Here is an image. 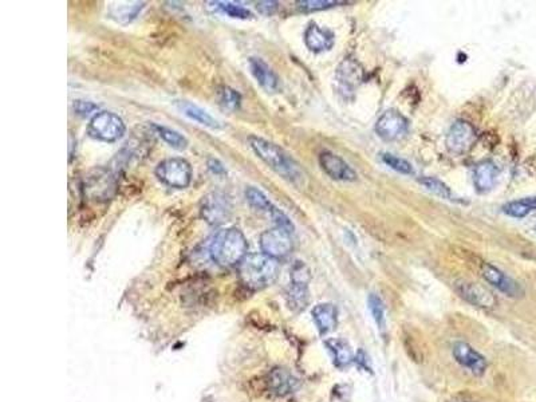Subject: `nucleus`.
Listing matches in <instances>:
<instances>
[{
	"label": "nucleus",
	"instance_id": "nucleus-1",
	"mask_svg": "<svg viewBox=\"0 0 536 402\" xmlns=\"http://www.w3.org/2000/svg\"><path fill=\"white\" fill-rule=\"evenodd\" d=\"M248 142L255 154L283 179L294 184H298L303 180L305 173L302 171L300 165L280 147L256 136L248 138Z\"/></svg>",
	"mask_w": 536,
	"mask_h": 402
},
{
	"label": "nucleus",
	"instance_id": "nucleus-2",
	"mask_svg": "<svg viewBox=\"0 0 536 402\" xmlns=\"http://www.w3.org/2000/svg\"><path fill=\"white\" fill-rule=\"evenodd\" d=\"M248 243L244 233L235 227L219 231L211 241L209 253L212 260L221 267L239 265L248 255Z\"/></svg>",
	"mask_w": 536,
	"mask_h": 402
},
{
	"label": "nucleus",
	"instance_id": "nucleus-3",
	"mask_svg": "<svg viewBox=\"0 0 536 402\" xmlns=\"http://www.w3.org/2000/svg\"><path fill=\"white\" fill-rule=\"evenodd\" d=\"M278 275V260L266 253H250L239 265L241 283L253 291L271 286Z\"/></svg>",
	"mask_w": 536,
	"mask_h": 402
},
{
	"label": "nucleus",
	"instance_id": "nucleus-4",
	"mask_svg": "<svg viewBox=\"0 0 536 402\" xmlns=\"http://www.w3.org/2000/svg\"><path fill=\"white\" fill-rule=\"evenodd\" d=\"M125 124L122 118L112 112H100L93 115L88 127L90 137L103 142H115L125 134Z\"/></svg>",
	"mask_w": 536,
	"mask_h": 402
},
{
	"label": "nucleus",
	"instance_id": "nucleus-5",
	"mask_svg": "<svg viewBox=\"0 0 536 402\" xmlns=\"http://www.w3.org/2000/svg\"><path fill=\"white\" fill-rule=\"evenodd\" d=\"M232 215L231 199L223 192H211L201 199L200 216L212 227L228 221Z\"/></svg>",
	"mask_w": 536,
	"mask_h": 402
},
{
	"label": "nucleus",
	"instance_id": "nucleus-6",
	"mask_svg": "<svg viewBox=\"0 0 536 402\" xmlns=\"http://www.w3.org/2000/svg\"><path fill=\"white\" fill-rule=\"evenodd\" d=\"M156 174L161 183L176 189H184L191 184L192 168L184 159H167L157 165Z\"/></svg>",
	"mask_w": 536,
	"mask_h": 402
},
{
	"label": "nucleus",
	"instance_id": "nucleus-7",
	"mask_svg": "<svg viewBox=\"0 0 536 402\" xmlns=\"http://www.w3.org/2000/svg\"><path fill=\"white\" fill-rule=\"evenodd\" d=\"M476 138H478V132L475 127L468 121L458 120L449 129L445 138V145H446V149L449 150V153L456 154V156H463V154H467L468 152L473 148Z\"/></svg>",
	"mask_w": 536,
	"mask_h": 402
},
{
	"label": "nucleus",
	"instance_id": "nucleus-8",
	"mask_svg": "<svg viewBox=\"0 0 536 402\" xmlns=\"http://www.w3.org/2000/svg\"><path fill=\"white\" fill-rule=\"evenodd\" d=\"M291 233L293 232L279 227L264 231L261 235V248L263 253L274 258L276 260L290 255L294 248Z\"/></svg>",
	"mask_w": 536,
	"mask_h": 402
},
{
	"label": "nucleus",
	"instance_id": "nucleus-9",
	"mask_svg": "<svg viewBox=\"0 0 536 402\" xmlns=\"http://www.w3.org/2000/svg\"><path fill=\"white\" fill-rule=\"evenodd\" d=\"M409 127L408 120L397 110L390 109L378 118L376 133L385 141H396L402 137Z\"/></svg>",
	"mask_w": 536,
	"mask_h": 402
},
{
	"label": "nucleus",
	"instance_id": "nucleus-10",
	"mask_svg": "<svg viewBox=\"0 0 536 402\" xmlns=\"http://www.w3.org/2000/svg\"><path fill=\"white\" fill-rule=\"evenodd\" d=\"M320 164L323 172L330 176L334 180H338V181H355L357 180V173L354 172L353 168L340 156L334 154L332 152L320 153Z\"/></svg>",
	"mask_w": 536,
	"mask_h": 402
},
{
	"label": "nucleus",
	"instance_id": "nucleus-11",
	"mask_svg": "<svg viewBox=\"0 0 536 402\" xmlns=\"http://www.w3.org/2000/svg\"><path fill=\"white\" fill-rule=\"evenodd\" d=\"M481 274L490 285L504 292L505 295L511 297V298H517L523 294V290L520 287V285L517 282H515L513 277L504 274L502 270H499L495 265H483Z\"/></svg>",
	"mask_w": 536,
	"mask_h": 402
},
{
	"label": "nucleus",
	"instance_id": "nucleus-12",
	"mask_svg": "<svg viewBox=\"0 0 536 402\" xmlns=\"http://www.w3.org/2000/svg\"><path fill=\"white\" fill-rule=\"evenodd\" d=\"M453 356L463 368H467L475 376H483L487 370L485 358L468 344L458 342L453 346Z\"/></svg>",
	"mask_w": 536,
	"mask_h": 402
},
{
	"label": "nucleus",
	"instance_id": "nucleus-13",
	"mask_svg": "<svg viewBox=\"0 0 536 402\" xmlns=\"http://www.w3.org/2000/svg\"><path fill=\"white\" fill-rule=\"evenodd\" d=\"M456 291L460 294V297L466 299L471 305L483 307V309H490L495 306L496 299L490 294L488 290L481 287L478 283H471V282H457Z\"/></svg>",
	"mask_w": 536,
	"mask_h": 402
},
{
	"label": "nucleus",
	"instance_id": "nucleus-14",
	"mask_svg": "<svg viewBox=\"0 0 536 402\" xmlns=\"http://www.w3.org/2000/svg\"><path fill=\"white\" fill-rule=\"evenodd\" d=\"M335 36L330 30L323 28L317 23L308 24L305 31V43L312 53H323L334 46Z\"/></svg>",
	"mask_w": 536,
	"mask_h": 402
},
{
	"label": "nucleus",
	"instance_id": "nucleus-15",
	"mask_svg": "<svg viewBox=\"0 0 536 402\" xmlns=\"http://www.w3.org/2000/svg\"><path fill=\"white\" fill-rule=\"evenodd\" d=\"M250 69L253 78L267 92H276L280 88L279 77L261 58H250Z\"/></svg>",
	"mask_w": 536,
	"mask_h": 402
},
{
	"label": "nucleus",
	"instance_id": "nucleus-16",
	"mask_svg": "<svg viewBox=\"0 0 536 402\" xmlns=\"http://www.w3.org/2000/svg\"><path fill=\"white\" fill-rule=\"evenodd\" d=\"M499 169L492 161H483L476 165L473 172L475 188L480 194H487L496 184Z\"/></svg>",
	"mask_w": 536,
	"mask_h": 402
},
{
	"label": "nucleus",
	"instance_id": "nucleus-17",
	"mask_svg": "<svg viewBox=\"0 0 536 402\" xmlns=\"http://www.w3.org/2000/svg\"><path fill=\"white\" fill-rule=\"evenodd\" d=\"M312 319L315 322L320 335H326L337 327L338 310L331 303H320L312 309Z\"/></svg>",
	"mask_w": 536,
	"mask_h": 402
},
{
	"label": "nucleus",
	"instance_id": "nucleus-18",
	"mask_svg": "<svg viewBox=\"0 0 536 402\" xmlns=\"http://www.w3.org/2000/svg\"><path fill=\"white\" fill-rule=\"evenodd\" d=\"M174 105L184 115H186L188 118L199 122L200 125H204L209 129H220L221 127L220 122L217 121L215 117H212L206 110L201 109L197 105L192 104L189 101H174Z\"/></svg>",
	"mask_w": 536,
	"mask_h": 402
},
{
	"label": "nucleus",
	"instance_id": "nucleus-19",
	"mask_svg": "<svg viewBox=\"0 0 536 402\" xmlns=\"http://www.w3.org/2000/svg\"><path fill=\"white\" fill-rule=\"evenodd\" d=\"M337 77L345 90H354L362 80V69L359 68L357 60L347 58L341 63Z\"/></svg>",
	"mask_w": 536,
	"mask_h": 402
},
{
	"label": "nucleus",
	"instance_id": "nucleus-20",
	"mask_svg": "<svg viewBox=\"0 0 536 402\" xmlns=\"http://www.w3.org/2000/svg\"><path fill=\"white\" fill-rule=\"evenodd\" d=\"M268 385L275 394L285 396L297 391L299 381L285 369H275L270 374Z\"/></svg>",
	"mask_w": 536,
	"mask_h": 402
},
{
	"label": "nucleus",
	"instance_id": "nucleus-21",
	"mask_svg": "<svg viewBox=\"0 0 536 402\" xmlns=\"http://www.w3.org/2000/svg\"><path fill=\"white\" fill-rule=\"evenodd\" d=\"M325 345L329 349L334 359V365L337 368H347L353 362L355 356H354L352 347L346 341H343L341 338H330L325 342Z\"/></svg>",
	"mask_w": 536,
	"mask_h": 402
},
{
	"label": "nucleus",
	"instance_id": "nucleus-22",
	"mask_svg": "<svg viewBox=\"0 0 536 402\" xmlns=\"http://www.w3.org/2000/svg\"><path fill=\"white\" fill-rule=\"evenodd\" d=\"M536 211V197L513 200L503 207V212L511 218H522Z\"/></svg>",
	"mask_w": 536,
	"mask_h": 402
},
{
	"label": "nucleus",
	"instance_id": "nucleus-23",
	"mask_svg": "<svg viewBox=\"0 0 536 402\" xmlns=\"http://www.w3.org/2000/svg\"><path fill=\"white\" fill-rule=\"evenodd\" d=\"M142 7H144V3H138V1L118 4L110 10V15H112L113 19L120 22V23H129L137 16L140 11L142 10Z\"/></svg>",
	"mask_w": 536,
	"mask_h": 402
},
{
	"label": "nucleus",
	"instance_id": "nucleus-24",
	"mask_svg": "<svg viewBox=\"0 0 536 402\" xmlns=\"http://www.w3.org/2000/svg\"><path fill=\"white\" fill-rule=\"evenodd\" d=\"M308 286L293 285L287 291V302L288 306L294 311H302L306 309L308 305Z\"/></svg>",
	"mask_w": 536,
	"mask_h": 402
},
{
	"label": "nucleus",
	"instance_id": "nucleus-25",
	"mask_svg": "<svg viewBox=\"0 0 536 402\" xmlns=\"http://www.w3.org/2000/svg\"><path fill=\"white\" fill-rule=\"evenodd\" d=\"M154 130L157 132V134L160 136L169 147H172L173 149L184 150L186 149L188 147V139L184 137L182 133H179L177 130L171 129V127H160V125H153Z\"/></svg>",
	"mask_w": 536,
	"mask_h": 402
},
{
	"label": "nucleus",
	"instance_id": "nucleus-26",
	"mask_svg": "<svg viewBox=\"0 0 536 402\" xmlns=\"http://www.w3.org/2000/svg\"><path fill=\"white\" fill-rule=\"evenodd\" d=\"M217 101L223 109L228 112H235L239 109L241 104V95L228 86H220L217 89Z\"/></svg>",
	"mask_w": 536,
	"mask_h": 402
},
{
	"label": "nucleus",
	"instance_id": "nucleus-27",
	"mask_svg": "<svg viewBox=\"0 0 536 402\" xmlns=\"http://www.w3.org/2000/svg\"><path fill=\"white\" fill-rule=\"evenodd\" d=\"M246 199H247L248 204H250L253 209L261 211V212H267V213H270V212L273 211V208H274V206L271 204V201L268 200V197L264 195L262 191H259L258 188H253V186L247 188V191H246Z\"/></svg>",
	"mask_w": 536,
	"mask_h": 402
},
{
	"label": "nucleus",
	"instance_id": "nucleus-28",
	"mask_svg": "<svg viewBox=\"0 0 536 402\" xmlns=\"http://www.w3.org/2000/svg\"><path fill=\"white\" fill-rule=\"evenodd\" d=\"M420 184L424 185L429 192H432L436 196L446 199V200H453V194L448 185L444 184L441 180L434 179V177H422L419 180Z\"/></svg>",
	"mask_w": 536,
	"mask_h": 402
},
{
	"label": "nucleus",
	"instance_id": "nucleus-29",
	"mask_svg": "<svg viewBox=\"0 0 536 402\" xmlns=\"http://www.w3.org/2000/svg\"><path fill=\"white\" fill-rule=\"evenodd\" d=\"M215 6V9L219 11L227 14L231 18L235 19H251L252 14L247 9L241 7L239 4L231 3V1H214L211 3Z\"/></svg>",
	"mask_w": 536,
	"mask_h": 402
},
{
	"label": "nucleus",
	"instance_id": "nucleus-30",
	"mask_svg": "<svg viewBox=\"0 0 536 402\" xmlns=\"http://www.w3.org/2000/svg\"><path fill=\"white\" fill-rule=\"evenodd\" d=\"M340 4H345V1H338V0H300V1H297L298 10L302 12L329 10V9H332V7L340 6Z\"/></svg>",
	"mask_w": 536,
	"mask_h": 402
},
{
	"label": "nucleus",
	"instance_id": "nucleus-31",
	"mask_svg": "<svg viewBox=\"0 0 536 402\" xmlns=\"http://www.w3.org/2000/svg\"><path fill=\"white\" fill-rule=\"evenodd\" d=\"M367 305H369V310L373 315V319L376 321L377 326L381 330H384L387 326V319H385V307H384L382 300L376 294H370L367 298Z\"/></svg>",
	"mask_w": 536,
	"mask_h": 402
},
{
	"label": "nucleus",
	"instance_id": "nucleus-32",
	"mask_svg": "<svg viewBox=\"0 0 536 402\" xmlns=\"http://www.w3.org/2000/svg\"><path fill=\"white\" fill-rule=\"evenodd\" d=\"M291 276V283L293 285H300V286H308L311 280V271L305 262L297 260L290 271Z\"/></svg>",
	"mask_w": 536,
	"mask_h": 402
},
{
	"label": "nucleus",
	"instance_id": "nucleus-33",
	"mask_svg": "<svg viewBox=\"0 0 536 402\" xmlns=\"http://www.w3.org/2000/svg\"><path fill=\"white\" fill-rule=\"evenodd\" d=\"M382 161L388 165L389 168H392L396 172L402 173V174H411L413 173V166H411V162L404 160V159H399L394 154H389V153L382 154Z\"/></svg>",
	"mask_w": 536,
	"mask_h": 402
},
{
	"label": "nucleus",
	"instance_id": "nucleus-34",
	"mask_svg": "<svg viewBox=\"0 0 536 402\" xmlns=\"http://www.w3.org/2000/svg\"><path fill=\"white\" fill-rule=\"evenodd\" d=\"M270 216L274 220L276 227L283 228V230L290 231V232L294 231V226H293L291 220L287 218L280 209H278L276 207L273 208V211L270 212Z\"/></svg>",
	"mask_w": 536,
	"mask_h": 402
},
{
	"label": "nucleus",
	"instance_id": "nucleus-35",
	"mask_svg": "<svg viewBox=\"0 0 536 402\" xmlns=\"http://www.w3.org/2000/svg\"><path fill=\"white\" fill-rule=\"evenodd\" d=\"M256 9L258 11L266 15V16H271L274 15L275 12L278 11L279 9V3L278 1H271V0H266V1H259L256 4Z\"/></svg>",
	"mask_w": 536,
	"mask_h": 402
},
{
	"label": "nucleus",
	"instance_id": "nucleus-36",
	"mask_svg": "<svg viewBox=\"0 0 536 402\" xmlns=\"http://www.w3.org/2000/svg\"><path fill=\"white\" fill-rule=\"evenodd\" d=\"M97 109H98L97 105L86 102V101H75V104H74V110L77 112V115H82V117L90 115Z\"/></svg>",
	"mask_w": 536,
	"mask_h": 402
},
{
	"label": "nucleus",
	"instance_id": "nucleus-37",
	"mask_svg": "<svg viewBox=\"0 0 536 402\" xmlns=\"http://www.w3.org/2000/svg\"><path fill=\"white\" fill-rule=\"evenodd\" d=\"M208 168H209L211 172L215 173V174H226V168L216 159H209L208 160Z\"/></svg>",
	"mask_w": 536,
	"mask_h": 402
},
{
	"label": "nucleus",
	"instance_id": "nucleus-38",
	"mask_svg": "<svg viewBox=\"0 0 536 402\" xmlns=\"http://www.w3.org/2000/svg\"><path fill=\"white\" fill-rule=\"evenodd\" d=\"M354 359H355V362H357V365H358L359 368L365 369L366 371L370 370V368L367 366V356H366L364 350H359V351L357 353V356H355Z\"/></svg>",
	"mask_w": 536,
	"mask_h": 402
}]
</instances>
